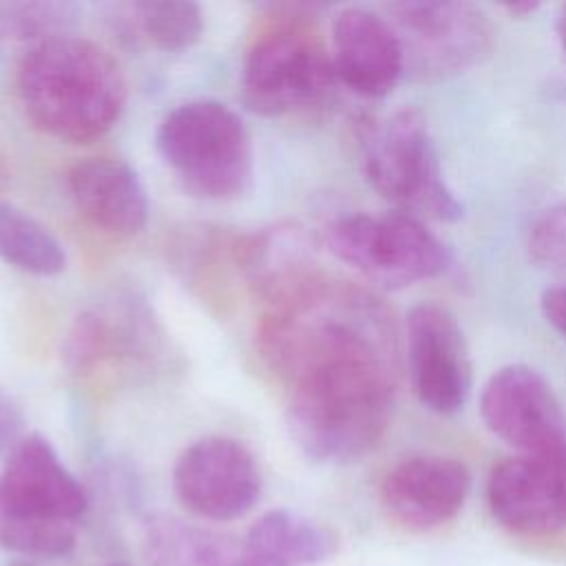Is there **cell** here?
<instances>
[{
    "mask_svg": "<svg viewBox=\"0 0 566 566\" xmlns=\"http://www.w3.org/2000/svg\"><path fill=\"white\" fill-rule=\"evenodd\" d=\"M296 447L316 462L365 458L385 438L400 374L398 329L389 307L347 298L314 310L287 340L279 371Z\"/></svg>",
    "mask_w": 566,
    "mask_h": 566,
    "instance_id": "cell-1",
    "label": "cell"
},
{
    "mask_svg": "<svg viewBox=\"0 0 566 566\" xmlns=\"http://www.w3.org/2000/svg\"><path fill=\"white\" fill-rule=\"evenodd\" d=\"M15 84L31 124L73 144L106 135L128 97L119 62L104 46L66 33L31 44L20 60Z\"/></svg>",
    "mask_w": 566,
    "mask_h": 566,
    "instance_id": "cell-2",
    "label": "cell"
},
{
    "mask_svg": "<svg viewBox=\"0 0 566 566\" xmlns=\"http://www.w3.org/2000/svg\"><path fill=\"white\" fill-rule=\"evenodd\" d=\"M86 509L84 486L51 442L27 433L0 471V546L24 557H64Z\"/></svg>",
    "mask_w": 566,
    "mask_h": 566,
    "instance_id": "cell-3",
    "label": "cell"
},
{
    "mask_svg": "<svg viewBox=\"0 0 566 566\" xmlns=\"http://www.w3.org/2000/svg\"><path fill=\"white\" fill-rule=\"evenodd\" d=\"M157 153L195 197L234 201L254 177L252 139L243 119L217 99L175 106L157 126Z\"/></svg>",
    "mask_w": 566,
    "mask_h": 566,
    "instance_id": "cell-4",
    "label": "cell"
},
{
    "mask_svg": "<svg viewBox=\"0 0 566 566\" xmlns=\"http://www.w3.org/2000/svg\"><path fill=\"white\" fill-rule=\"evenodd\" d=\"M363 168L378 195L418 219L458 221L462 203L444 181L427 117L400 106L367 126Z\"/></svg>",
    "mask_w": 566,
    "mask_h": 566,
    "instance_id": "cell-5",
    "label": "cell"
},
{
    "mask_svg": "<svg viewBox=\"0 0 566 566\" xmlns=\"http://www.w3.org/2000/svg\"><path fill=\"white\" fill-rule=\"evenodd\" d=\"M323 243L338 261L387 290L436 279L451 263L442 239L402 210L340 214L325 226Z\"/></svg>",
    "mask_w": 566,
    "mask_h": 566,
    "instance_id": "cell-6",
    "label": "cell"
},
{
    "mask_svg": "<svg viewBox=\"0 0 566 566\" xmlns=\"http://www.w3.org/2000/svg\"><path fill=\"white\" fill-rule=\"evenodd\" d=\"M405 57V73L440 82L480 64L493 46L486 13L471 2L407 0L387 7Z\"/></svg>",
    "mask_w": 566,
    "mask_h": 566,
    "instance_id": "cell-7",
    "label": "cell"
},
{
    "mask_svg": "<svg viewBox=\"0 0 566 566\" xmlns=\"http://www.w3.org/2000/svg\"><path fill=\"white\" fill-rule=\"evenodd\" d=\"M336 75L323 44L296 29L261 35L241 69V99L263 117L298 113L321 104L334 88Z\"/></svg>",
    "mask_w": 566,
    "mask_h": 566,
    "instance_id": "cell-8",
    "label": "cell"
},
{
    "mask_svg": "<svg viewBox=\"0 0 566 566\" xmlns=\"http://www.w3.org/2000/svg\"><path fill=\"white\" fill-rule=\"evenodd\" d=\"M480 413L491 433L566 469V413L546 378L522 363L504 365L484 382Z\"/></svg>",
    "mask_w": 566,
    "mask_h": 566,
    "instance_id": "cell-9",
    "label": "cell"
},
{
    "mask_svg": "<svg viewBox=\"0 0 566 566\" xmlns=\"http://www.w3.org/2000/svg\"><path fill=\"white\" fill-rule=\"evenodd\" d=\"M179 504L201 520L228 522L254 509L261 471L250 449L226 436H206L188 444L172 467Z\"/></svg>",
    "mask_w": 566,
    "mask_h": 566,
    "instance_id": "cell-10",
    "label": "cell"
},
{
    "mask_svg": "<svg viewBox=\"0 0 566 566\" xmlns=\"http://www.w3.org/2000/svg\"><path fill=\"white\" fill-rule=\"evenodd\" d=\"M407 371L418 402L438 413H458L471 394L473 365L458 318L438 303H418L405 323Z\"/></svg>",
    "mask_w": 566,
    "mask_h": 566,
    "instance_id": "cell-11",
    "label": "cell"
},
{
    "mask_svg": "<svg viewBox=\"0 0 566 566\" xmlns=\"http://www.w3.org/2000/svg\"><path fill=\"white\" fill-rule=\"evenodd\" d=\"M159 345L161 329L148 305L113 294L77 314L64 338V365L75 376H91L106 365L150 360Z\"/></svg>",
    "mask_w": 566,
    "mask_h": 566,
    "instance_id": "cell-12",
    "label": "cell"
},
{
    "mask_svg": "<svg viewBox=\"0 0 566 566\" xmlns=\"http://www.w3.org/2000/svg\"><path fill=\"white\" fill-rule=\"evenodd\" d=\"M493 517L520 535H553L566 528V469L535 455H509L486 480Z\"/></svg>",
    "mask_w": 566,
    "mask_h": 566,
    "instance_id": "cell-13",
    "label": "cell"
},
{
    "mask_svg": "<svg viewBox=\"0 0 566 566\" xmlns=\"http://www.w3.org/2000/svg\"><path fill=\"white\" fill-rule=\"evenodd\" d=\"M332 69L336 82L360 97L389 95L405 75L400 40L387 18L347 7L332 22Z\"/></svg>",
    "mask_w": 566,
    "mask_h": 566,
    "instance_id": "cell-14",
    "label": "cell"
},
{
    "mask_svg": "<svg viewBox=\"0 0 566 566\" xmlns=\"http://www.w3.org/2000/svg\"><path fill=\"white\" fill-rule=\"evenodd\" d=\"M469 489L471 475L460 460L411 455L387 471L380 497L396 522L413 531H427L455 517Z\"/></svg>",
    "mask_w": 566,
    "mask_h": 566,
    "instance_id": "cell-15",
    "label": "cell"
},
{
    "mask_svg": "<svg viewBox=\"0 0 566 566\" xmlns=\"http://www.w3.org/2000/svg\"><path fill=\"white\" fill-rule=\"evenodd\" d=\"M234 256L252 292L270 307L296 298L323 279L316 243L296 221H281L243 237L234 245Z\"/></svg>",
    "mask_w": 566,
    "mask_h": 566,
    "instance_id": "cell-16",
    "label": "cell"
},
{
    "mask_svg": "<svg viewBox=\"0 0 566 566\" xmlns=\"http://www.w3.org/2000/svg\"><path fill=\"white\" fill-rule=\"evenodd\" d=\"M66 190L82 217L106 234L133 237L146 226V188L122 159L88 157L77 161L66 172Z\"/></svg>",
    "mask_w": 566,
    "mask_h": 566,
    "instance_id": "cell-17",
    "label": "cell"
},
{
    "mask_svg": "<svg viewBox=\"0 0 566 566\" xmlns=\"http://www.w3.org/2000/svg\"><path fill=\"white\" fill-rule=\"evenodd\" d=\"M150 566H270L241 539L177 517H155L146 531Z\"/></svg>",
    "mask_w": 566,
    "mask_h": 566,
    "instance_id": "cell-18",
    "label": "cell"
},
{
    "mask_svg": "<svg viewBox=\"0 0 566 566\" xmlns=\"http://www.w3.org/2000/svg\"><path fill=\"white\" fill-rule=\"evenodd\" d=\"M245 546L270 566H312L336 553V535L287 509H274L261 515L243 537Z\"/></svg>",
    "mask_w": 566,
    "mask_h": 566,
    "instance_id": "cell-19",
    "label": "cell"
},
{
    "mask_svg": "<svg viewBox=\"0 0 566 566\" xmlns=\"http://www.w3.org/2000/svg\"><path fill=\"white\" fill-rule=\"evenodd\" d=\"M0 259L35 276H55L66 268L64 248L49 228L7 201H0Z\"/></svg>",
    "mask_w": 566,
    "mask_h": 566,
    "instance_id": "cell-20",
    "label": "cell"
},
{
    "mask_svg": "<svg viewBox=\"0 0 566 566\" xmlns=\"http://www.w3.org/2000/svg\"><path fill=\"white\" fill-rule=\"evenodd\" d=\"M128 9L133 29L159 51H186L203 35V11L190 0H142Z\"/></svg>",
    "mask_w": 566,
    "mask_h": 566,
    "instance_id": "cell-21",
    "label": "cell"
},
{
    "mask_svg": "<svg viewBox=\"0 0 566 566\" xmlns=\"http://www.w3.org/2000/svg\"><path fill=\"white\" fill-rule=\"evenodd\" d=\"M73 13L66 2H0V46L60 35Z\"/></svg>",
    "mask_w": 566,
    "mask_h": 566,
    "instance_id": "cell-22",
    "label": "cell"
},
{
    "mask_svg": "<svg viewBox=\"0 0 566 566\" xmlns=\"http://www.w3.org/2000/svg\"><path fill=\"white\" fill-rule=\"evenodd\" d=\"M526 248L539 268L566 276V199L544 208L531 221Z\"/></svg>",
    "mask_w": 566,
    "mask_h": 566,
    "instance_id": "cell-23",
    "label": "cell"
},
{
    "mask_svg": "<svg viewBox=\"0 0 566 566\" xmlns=\"http://www.w3.org/2000/svg\"><path fill=\"white\" fill-rule=\"evenodd\" d=\"M24 438V413L13 396L0 385V455H9Z\"/></svg>",
    "mask_w": 566,
    "mask_h": 566,
    "instance_id": "cell-24",
    "label": "cell"
},
{
    "mask_svg": "<svg viewBox=\"0 0 566 566\" xmlns=\"http://www.w3.org/2000/svg\"><path fill=\"white\" fill-rule=\"evenodd\" d=\"M539 307L548 325L566 338V285H553L542 292Z\"/></svg>",
    "mask_w": 566,
    "mask_h": 566,
    "instance_id": "cell-25",
    "label": "cell"
},
{
    "mask_svg": "<svg viewBox=\"0 0 566 566\" xmlns=\"http://www.w3.org/2000/svg\"><path fill=\"white\" fill-rule=\"evenodd\" d=\"M539 9L537 0H517V2H506L504 11L513 18H528L531 13H535Z\"/></svg>",
    "mask_w": 566,
    "mask_h": 566,
    "instance_id": "cell-26",
    "label": "cell"
},
{
    "mask_svg": "<svg viewBox=\"0 0 566 566\" xmlns=\"http://www.w3.org/2000/svg\"><path fill=\"white\" fill-rule=\"evenodd\" d=\"M557 38H559V44H562V51L566 57V4H562L559 13H557Z\"/></svg>",
    "mask_w": 566,
    "mask_h": 566,
    "instance_id": "cell-27",
    "label": "cell"
},
{
    "mask_svg": "<svg viewBox=\"0 0 566 566\" xmlns=\"http://www.w3.org/2000/svg\"><path fill=\"white\" fill-rule=\"evenodd\" d=\"M18 566H27V564H18Z\"/></svg>",
    "mask_w": 566,
    "mask_h": 566,
    "instance_id": "cell-28",
    "label": "cell"
}]
</instances>
